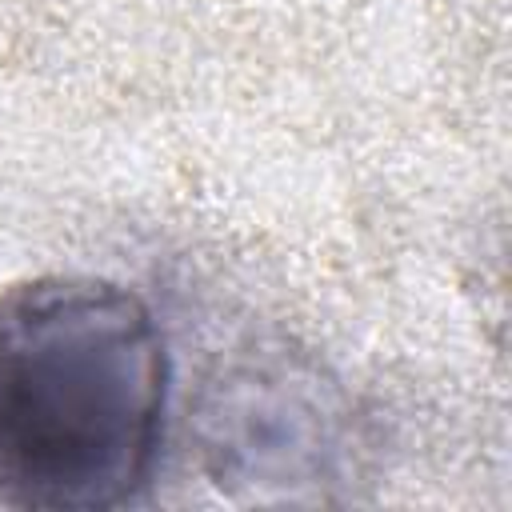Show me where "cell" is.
Instances as JSON below:
<instances>
[{"label": "cell", "mask_w": 512, "mask_h": 512, "mask_svg": "<svg viewBox=\"0 0 512 512\" xmlns=\"http://www.w3.org/2000/svg\"><path fill=\"white\" fill-rule=\"evenodd\" d=\"M168 356L152 308L108 280L48 276L0 300V504L104 512L152 476Z\"/></svg>", "instance_id": "obj_1"}]
</instances>
